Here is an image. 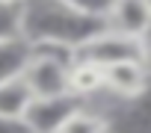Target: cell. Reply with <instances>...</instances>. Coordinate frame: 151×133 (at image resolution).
<instances>
[{
    "label": "cell",
    "instance_id": "cell-1",
    "mask_svg": "<svg viewBox=\"0 0 151 133\" xmlns=\"http://www.w3.org/2000/svg\"><path fill=\"white\" fill-rule=\"evenodd\" d=\"M107 30V18L86 15L62 0H27L21 15V41L27 47H62L77 53Z\"/></svg>",
    "mask_w": 151,
    "mask_h": 133
},
{
    "label": "cell",
    "instance_id": "cell-2",
    "mask_svg": "<svg viewBox=\"0 0 151 133\" xmlns=\"http://www.w3.org/2000/svg\"><path fill=\"white\" fill-rule=\"evenodd\" d=\"M71 62H74L71 50H62V47H30V59L24 65L21 77H24L33 101L68 95V68H71Z\"/></svg>",
    "mask_w": 151,
    "mask_h": 133
},
{
    "label": "cell",
    "instance_id": "cell-3",
    "mask_svg": "<svg viewBox=\"0 0 151 133\" xmlns=\"http://www.w3.org/2000/svg\"><path fill=\"white\" fill-rule=\"evenodd\" d=\"M74 56L86 59V62H95V65H101V68H110V65H119V62L139 59V39H127L122 33L104 30L101 36L86 41Z\"/></svg>",
    "mask_w": 151,
    "mask_h": 133
},
{
    "label": "cell",
    "instance_id": "cell-4",
    "mask_svg": "<svg viewBox=\"0 0 151 133\" xmlns=\"http://www.w3.org/2000/svg\"><path fill=\"white\" fill-rule=\"evenodd\" d=\"M80 107H83V101H77L74 95L39 98V101H33V104L27 107L24 124L30 127V133H56Z\"/></svg>",
    "mask_w": 151,
    "mask_h": 133
},
{
    "label": "cell",
    "instance_id": "cell-5",
    "mask_svg": "<svg viewBox=\"0 0 151 133\" xmlns=\"http://www.w3.org/2000/svg\"><path fill=\"white\" fill-rule=\"evenodd\" d=\"M148 83H151V74L145 71V65L139 59H130V62H119V65H110L104 68V89L113 95V98H122V101H136L148 92Z\"/></svg>",
    "mask_w": 151,
    "mask_h": 133
},
{
    "label": "cell",
    "instance_id": "cell-6",
    "mask_svg": "<svg viewBox=\"0 0 151 133\" xmlns=\"http://www.w3.org/2000/svg\"><path fill=\"white\" fill-rule=\"evenodd\" d=\"M151 27V6L148 0H113L107 12V30L122 33L127 39H139Z\"/></svg>",
    "mask_w": 151,
    "mask_h": 133
},
{
    "label": "cell",
    "instance_id": "cell-7",
    "mask_svg": "<svg viewBox=\"0 0 151 133\" xmlns=\"http://www.w3.org/2000/svg\"><path fill=\"white\" fill-rule=\"evenodd\" d=\"M98 92H104V68L74 56L71 68H68V95H74L77 101H86Z\"/></svg>",
    "mask_w": 151,
    "mask_h": 133
},
{
    "label": "cell",
    "instance_id": "cell-8",
    "mask_svg": "<svg viewBox=\"0 0 151 133\" xmlns=\"http://www.w3.org/2000/svg\"><path fill=\"white\" fill-rule=\"evenodd\" d=\"M30 104H33V95L21 74L0 83V115L3 118H24Z\"/></svg>",
    "mask_w": 151,
    "mask_h": 133
},
{
    "label": "cell",
    "instance_id": "cell-9",
    "mask_svg": "<svg viewBox=\"0 0 151 133\" xmlns=\"http://www.w3.org/2000/svg\"><path fill=\"white\" fill-rule=\"evenodd\" d=\"M30 59V47L24 41H0V83L18 77Z\"/></svg>",
    "mask_w": 151,
    "mask_h": 133
},
{
    "label": "cell",
    "instance_id": "cell-10",
    "mask_svg": "<svg viewBox=\"0 0 151 133\" xmlns=\"http://www.w3.org/2000/svg\"><path fill=\"white\" fill-rule=\"evenodd\" d=\"M56 133H110V118L101 112H92L86 107H80Z\"/></svg>",
    "mask_w": 151,
    "mask_h": 133
},
{
    "label": "cell",
    "instance_id": "cell-11",
    "mask_svg": "<svg viewBox=\"0 0 151 133\" xmlns=\"http://www.w3.org/2000/svg\"><path fill=\"white\" fill-rule=\"evenodd\" d=\"M21 15H24V3L0 0V41H21Z\"/></svg>",
    "mask_w": 151,
    "mask_h": 133
},
{
    "label": "cell",
    "instance_id": "cell-12",
    "mask_svg": "<svg viewBox=\"0 0 151 133\" xmlns=\"http://www.w3.org/2000/svg\"><path fill=\"white\" fill-rule=\"evenodd\" d=\"M62 3L80 9V12H86V15H95V18H107L113 0H62Z\"/></svg>",
    "mask_w": 151,
    "mask_h": 133
},
{
    "label": "cell",
    "instance_id": "cell-13",
    "mask_svg": "<svg viewBox=\"0 0 151 133\" xmlns=\"http://www.w3.org/2000/svg\"><path fill=\"white\" fill-rule=\"evenodd\" d=\"M139 62L145 65V71L151 74V27L139 36Z\"/></svg>",
    "mask_w": 151,
    "mask_h": 133
},
{
    "label": "cell",
    "instance_id": "cell-14",
    "mask_svg": "<svg viewBox=\"0 0 151 133\" xmlns=\"http://www.w3.org/2000/svg\"><path fill=\"white\" fill-rule=\"evenodd\" d=\"M0 133H30L24 118H3L0 115Z\"/></svg>",
    "mask_w": 151,
    "mask_h": 133
},
{
    "label": "cell",
    "instance_id": "cell-15",
    "mask_svg": "<svg viewBox=\"0 0 151 133\" xmlns=\"http://www.w3.org/2000/svg\"><path fill=\"white\" fill-rule=\"evenodd\" d=\"M3 3H27V0H3Z\"/></svg>",
    "mask_w": 151,
    "mask_h": 133
},
{
    "label": "cell",
    "instance_id": "cell-16",
    "mask_svg": "<svg viewBox=\"0 0 151 133\" xmlns=\"http://www.w3.org/2000/svg\"><path fill=\"white\" fill-rule=\"evenodd\" d=\"M148 6H151V0H148Z\"/></svg>",
    "mask_w": 151,
    "mask_h": 133
}]
</instances>
